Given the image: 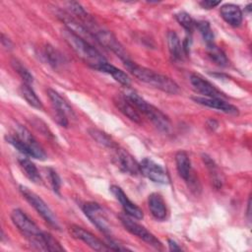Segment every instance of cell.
I'll return each instance as SVG.
<instances>
[{"instance_id": "1", "label": "cell", "mask_w": 252, "mask_h": 252, "mask_svg": "<svg viewBox=\"0 0 252 252\" xmlns=\"http://www.w3.org/2000/svg\"><path fill=\"white\" fill-rule=\"evenodd\" d=\"M124 64L131 74L138 80L169 94H176L179 93V86L169 77L140 66L131 60L125 61Z\"/></svg>"}, {"instance_id": "2", "label": "cell", "mask_w": 252, "mask_h": 252, "mask_svg": "<svg viewBox=\"0 0 252 252\" xmlns=\"http://www.w3.org/2000/svg\"><path fill=\"white\" fill-rule=\"evenodd\" d=\"M62 36L66 43L73 49V51L88 65L94 69H97L100 65L106 62L105 58L100 52L90 42L78 36L68 29L62 31Z\"/></svg>"}, {"instance_id": "3", "label": "cell", "mask_w": 252, "mask_h": 252, "mask_svg": "<svg viewBox=\"0 0 252 252\" xmlns=\"http://www.w3.org/2000/svg\"><path fill=\"white\" fill-rule=\"evenodd\" d=\"M6 140L9 144L26 156L39 160H44L46 158V154L44 153L43 149L31 134V132L22 125L18 124L15 126L14 132L6 136Z\"/></svg>"}, {"instance_id": "4", "label": "cell", "mask_w": 252, "mask_h": 252, "mask_svg": "<svg viewBox=\"0 0 252 252\" xmlns=\"http://www.w3.org/2000/svg\"><path fill=\"white\" fill-rule=\"evenodd\" d=\"M123 95L134 105L137 110L146 115L147 118L150 119L158 130L162 132H168L170 130L171 123L169 118L158 108L145 100L136 92L132 90H126Z\"/></svg>"}, {"instance_id": "5", "label": "cell", "mask_w": 252, "mask_h": 252, "mask_svg": "<svg viewBox=\"0 0 252 252\" xmlns=\"http://www.w3.org/2000/svg\"><path fill=\"white\" fill-rule=\"evenodd\" d=\"M19 190L23 197L29 202V204L40 215V217L54 229H59V221L54 215V213L51 211V209L47 206V204L34 192L30 190L28 187L24 185H20Z\"/></svg>"}, {"instance_id": "6", "label": "cell", "mask_w": 252, "mask_h": 252, "mask_svg": "<svg viewBox=\"0 0 252 252\" xmlns=\"http://www.w3.org/2000/svg\"><path fill=\"white\" fill-rule=\"evenodd\" d=\"M83 212L86 217L95 225L105 236L110 237L111 227L102 208L94 202H88L83 206Z\"/></svg>"}, {"instance_id": "7", "label": "cell", "mask_w": 252, "mask_h": 252, "mask_svg": "<svg viewBox=\"0 0 252 252\" xmlns=\"http://www.w3.org/2000/svg\"><path fill=\"white\" fill-rule=\"evenodd\" d=\"M120 220L125 229L128 230L130 233L134 234L138 238L142 239L143 241L157 249L162 248L160 241L152 232H150L146 227H144L140 223L133 220L131 218H129V216H120Z\"/></svg>"}, {"instance_id": "8", "label": "cell", "mask_w": 252, "mask_h": 252, "mask_svg": "<svg viewBox=\"0 0 252 252\" xmlns=\"http://www.w3.org/2000/svg\"><path fill=\"white\" fill-rule=\"evenodd\" d=\"M175 163L179 176L188 184L191 190L200 189L199 182L194 174V170L191 165L190 158L185 152H177L175 155Z\"/></svg>"}, {"instance_id": "9", "label": "cell", "mask_w": 252, "mask_h": 252, "mask_svg": "<svg viewBox=\"0 0 252 252\" xmlns=\"http://www.w3.org/2000/svg\"><path fill=\"white\" fill-rule=\"evenodd\" d=\"M140 173L149 178L150 180L160 183V184H168L170 181L169 175L167 171L158 163L155 162L151 158H144L140 163Z\"/></svg>"}, {"instance_id": "10", "label": "cell", "mask_w": 252, "mask_h": 252, "mask_svg": "<svg viewBox=\"0 0 252 252\" xmlns=\"http://www.w3.org/2000/svg\"><path fill=\"white\" fill-rule=\"evenodd\" d=\"M47 94L55 110L56 121L64 127L68 126V116H73L74 111L69 103L54 90L48 89Z\"/></svg>"}, {"instance_id": "11", "label": "cell", "mask_w": 252, "mask_h": 252, "mask_svg": "<svg viewBox=\"0 0 252 252\" xmlns=\"http://www.w3.org/2000/svg\"><path fill=\"white\" fill-rule=\"evenodd\" d=\"M11 220L28 240L41 232L38 226L20 209H15L12 211Z\"/></svg>"}, {"instance_id": "12", "label": "cell", "mask_w": 252, "mask_h": 252, "mask_svg": "<svg viewBox=\"0 0 252 252\" xmlns=\"http://www.w3.org/2000/svg\"><path fill=\"white\" fill-rule=\"evenodd\" d=\"M70 233L71 235L86 243L89 247L95 251H109L110 248L108 247L107 244L102 242L99 238H97L95 235H94L92 232L89 230L79 226V225H72L70 227Z\"/></svg>"}, {"instance_id": "13", "label": "cell", "mask_w": 252, "mask_h": 252, "mask_svg": "<svg viewBox=\"0 0 252 252\" xmlns=\"http://www.w3.org/2000/svg\"><path fill=\"white\" fill-rule=\"evenodd\" d=\"M110 191L115 196V198L119 201V203L121 204L127 216L137 220H142L144 218L143 211L127 197V195L123 192V190L120 187L116 185H112L110 186Z\"/></svg>"}, {"instance_id": "14", "label": "cell", "mask_w": 252, "mask_h": 252, "mask_svg": "<svg viewBox=\"0 0 252 252\" xmlns=\"http://www.w3.org/2000/svg\"><path fill=\"white\" fill-rule=\"evenodd\" d=\"M114 150V160L121 170L131 175H137L138 173H140V164L127 151L120 149L119 147Z\"/></svg>"}, {"instance_id": "15", "label": "cell", "mask_w": 252, "mask_h": 252, "mask_svg": "<svg viewBox=\"0 0 252 252\" xmlns=\"http://www.w3.org/2000/svg\"><path fill=\"white\" fill-rule=\"evenodd\" d=\"M193 99L202 105L222 111L227 114L231 115H237L238 114V108L229 102L223 100L220 97H206V96H195Z\"/></svg>"}, {"instance_id": "16", "label": "cell", "mask_w": 252, "mask_h": 252, "mask_svg": "<svg viewBox=\"0 0 252 252\" xmlns=\"http://www.w3.org/2000/svg\"><path fill=\"white\" fill-rule=\"evenodd\" d=\"M190 83L198 93L206 97H224V94L219 89L199 75L192 74L190 76Z\"/></svg>"}, {"instance_id": "17", "label": "cell", "mask_w": 252, "mask_h": 252, "mask_svg": "<svg viewBox=\"0 0 252 252\" xmlns=\"http://www.w3.org/2000/svg\"><path fill=\"white\" fill-rule=\"evenodd\" d=\"M148 206L152 216L158 220L166 218L167 209L162 196L158 193H152L148 199Z\"/></svg>"}, {"instance_id": "18", "label": "cell", "mask_w": 252, "mask_h": 252, "mask_svg": "<svg viewBox=\"0 0 252 252\" xmlns=\"http://www.w3.org/2000/svg\"><path fill=\"white\" fill-rule=\"evenodd\" d=\"M113 102L115 106L130 120L140 123L141 122V116L138 112V110L134 107V105L123 95V94H117L113 97Z\"/></svg>"}, {"instance_id": "19", "label": "cell", "mask_w": 252, "mask_h": 252, "mask_svg": "<svg viewBox=\"0 0 252 252\" xmlns=\"http://www.w3.org/2000/svg\"><path fill=\"white\" fill-rule=\"evenodd\" d=\"M221 18L230 26L238 27L242 23V12L241 9L234 4H225L220 7Z\"/></svg>"}, {"instance_id": "20", "label": "cell", "mask_w": 252, "mask_h": 252, "mask_svg": "<svg viewBox=\"0 0 252 252\" xmlns=\"http://www.w3.org/2000/svg\"><path fill=\"white\" fill-rule=\"evenodd\" d=\"M96 70L110 75L116 82H118L119 84H121L125 87H129L131 84L130 78L128 77V75L125 72H123L122 70L109 64L107 61L105 63H103L102 65H100Z\"/></svg>"}, {"instance_id": "21", "label": "cell", "mask_w": 252, "mask_h": 252, "mask_svg": "<svg viewBox=\"0 0 252 252\" xmlns=\"http://www.w3.org/2000/svg\"><path fill=\"white\" fill-rule=\"evenodd\" d=\"M202 159H203V161H204V163H205V165H206V167L209 171V174H210L213 185L218 189L220 188L221 185H222V182H223V178H222V174L220 171L218 165L211 158V157H209L207 155H203Z\"/></svg>"}, {"instance_id": "22", "label": "cell", "mask_w": 252, "mask_h": 252, "mask_svg": "<svg viewBox=\"0 0 252 252\" xmlns=\"http://www.w3.org/2000/svg\"><path fill=\"white\" fill-rule=\"evenodd\" d=\"M167 38V46L169 53L171 57L174 60H181L183 57V49H182V44L180 42V39L177 35V33L173 31H169L166 35Z\"/></svg>"}, {"instance_id": "23", "label": "cell", "mask_w": 252, "mask_h": 252, "mask_svg": "<svg viewBox=\"0 0 252 252\" xmlns=\"http://www.w3.org/2000/svg\"><path fill=\"white\" fill-rule=\"evenodd\" d=\"M19 165L21 167V169L23 170L24 174L33 183H39L41 181V177L39 174V171L37 170L35 164L30 160L29 158H19Z\"/></svg>"}, {"instance_id": "24", "label": "cell", "mask_w": 252, "mask_h": 252, "mask_svg": "<svg viewBox=\"0 0 252 252\" xmlns=\"http://www.w3.org/2000/svg\"><path fill=\"white\" fill-rule=\"evenodd\" d=\"M20 94L27 100V102L30 105H32V107L37 108V109H41L42 108V102L38 98V96L36 95V94L34 93L32 88L31 87V85L23 83L20 86Z\"/></svg>"}, {"instance_id": "25", "label": "cell", "mask_w": 252, "mask_h": 252, "mask_svg": "<svg viewBox=\"0 0 252 252\" xmlns=\"http://www.w3.org/2000/svg\"><path fill=\"white\" fill-rule=\"evenodd\" d=\"M207 53L208 56L219 66L225 67L228 65V59L224 52L216 45V43H211L207 45Z\"/></svg>"}, {"instance_id": "26", "label": "cell", "mask_w": 252, "mask_h": 252, "mask_svg": "<svg viewBox=\"0 0 252 252\" xmlns=\"http://www.w3.org/2000/svg\"><path fill=\"white\" fill-rule=\"evenodd\" d=\"M89 134L91 135V137L98 144H100L103 147L106 148H110V149H116L118 146L115 144V142L104 132L95 129V128H92L89 130Z\"/></svg>"}, {"instance_id": "27", "label": "cell", "mask_w": 252, "mask_h": 252, "mask_svg": "<svg viewBox=\"0 0 252 252\" xmlns=\"http://www.w3.org/2000/svg\"><path fill=\"white\" fill-rule=\"evenodd\" d=\"M196 28L198 29V31L200 32L204 41L206 42V44H211L214 43V32L213 30L210 26V24L207 21H199L196 22Z\"/></svg>"}, {"instance_id": "28", "label": "cell", "mask_w": 252, "mask_h": 252, "mask_svg": "<svg viewBox=\"0 0 252 252\" xmlns=\"http://www.w3.org/2000/svg\"><path fill=\"white\" fill-rule=\"evenodd\" d=\"M175 19L178 22L180 26L183 27V29L191 34L194 28H196V22L192 19V17L186 13V12H179L175 15Z\"/></svg>"}, {"instance_id": "29", "label": "cell", "mask_w": 252, "mask_h": 252, "mask_svg": "<svg viewBox=\"0 0 252 252\" xmlns=\"http://www.w3.org/2000/svg\"><path fill=\"white\" fill-rule=\"evenodd\" d=\"M44 54H45V57H46L47 61L49 62V64L51 66H53L54 68L58 67L59 65H61L64 62V59L61 56L62 54L59 53L56 49H54L53 46H51V45H46V47L44 49Z\"/></svg>"}, {"instance_id": "30", "label": "cell", "mask_w": 252, "mask_h": 252, "mask_svg": "<svg viewBox=\"0 0 252 252\" xmlns=\"http://www.w3.org/2000/svg\"><path fill=\"white\" fill-rule=\"evenodd\" d=\"M11 64L14 68V70L20 75V77L23 79L24 83L31 85L33 82V77L30 73V71L17 59H12Z\"/></svg>"}, {"instance_id": "31", "label": "cell", "mask_w": 252, "mask_h": 252, "mask_svg": "<svg viewBox=\"0 0 252 252\" xmlns=\"http://www.w3.org/2000/svg\"><path fill=\"white\" fill-rule=\"evenodd\" d=\"M47 175H48V179L50 182V185L53 189V191L57 194H59V190H60V185H61V181H60V177L58 176L57 172L51 168L47 169Z\"/></svg>"}, {"instance_id": "32", "label": "cell", "mask_w": 252, "mask_h": 252, "mask_svg": "<svg viewBox=\"0 0 252 252\" xmlns=\"http://www.w3.org/2000/svg\"><path fill=\"white\" fill-rule=\"evenodd\" d=\"M220 4V1H214V0H204L200 2L201 7H203L204 9H212Z\"/></svg>"}, {"instance_id": "33", "label": "cell", "mask_w": 252, "mask_h": 252, "mask_svg": "<svg viewBox=\"0 0 252 252\" xmlns=\"http://www.w3.org/2000/svg\"><path fill=\"white\" fill-rule=\"evenodd\" d=\"M1 42H2V45H3L6 49H12L13 43H12V41H11L8 37L5 36L4 33L1 34Z\"/></svg>"}, {"instance_id": "34", "label": "cell", "mask_w": 252, "mask_h": 252, "mask_svg": "<svg viewBox=\"0 0 252 252\" xmlns=\"http://www.w3.org/2000/svg\"><path fill=\"white\" fill-rule=\"evenodd\" d=\"M167 242H168V247L171 251H181L182 250V248L174 240L168 239Z\"/></svg>"}]
</instances>
